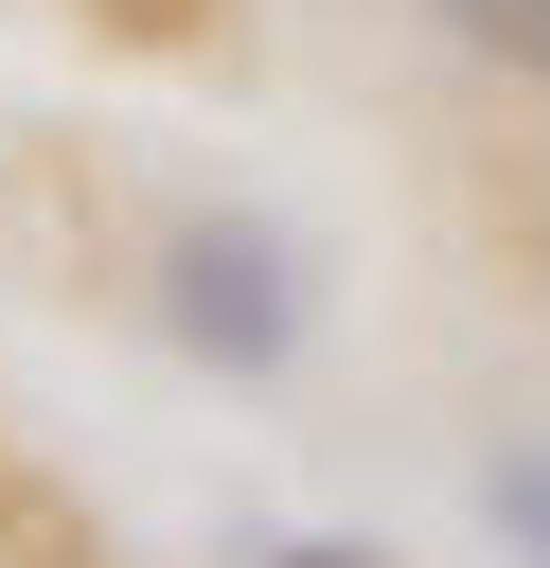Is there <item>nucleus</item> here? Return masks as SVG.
Here are the masks:
<instances>
[{"label": "nucleus", "instance_id": "nucleus-1", "mask_svg": "<svg viewBox=\"0 0 550 568\" xmlns=\"http://www.w3.org/2000/svg\"><path fill=\"white\" fill-rule=\"evenodd\" d=\"M160 337L195 373H284L302 355V248L266 213H177L160 231Z\"/></svg>", "mask_w": 550, "mask_h": 568}, {"label": "nucleus", "instance_id": "nucleus-2", "mask_svg": "<svg viewBox=\"0 0 550 568\" xmlns=\"http://www.w3.org/2000/svg\"><path fill=\"white\" fill-rule=\"evenodd\" d=\"M426 18H444L461 53H497V71H532V89H550V0H426Z\"/></svg>", "mask_w": 550, "mask_h": 568}, {"label": "nucleus", "instance_id": "nucleus-3", "mask_svg": "<svg viewBox=\"0 0 550 568\" xmlns=\"http://www.w3.org/2000/svg\"><path fill=\"white\" fill-rule=\"evenodd\" d=\"M479 497H497V532H515V550H550V444H497V462H479Z\"/></svg>", "mask_w": 550, "mask_h": 568}, {"label": "nucleus", "instance_id": "nucleus-4", "mask_svg": "<svg viewBox=\"0 0 550 568\" xmlns=\"http://www.w3.org/2000/svg\"><path fill=\"white\" fill-rule=\"evenodd\" d=\"M266 568H373V550H355V532H284Z\"/></svg>", "mask_w": 550, "mask_h": 568}]
</instances>
